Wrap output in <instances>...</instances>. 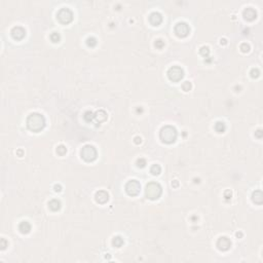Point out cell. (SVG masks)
Instances as JSON below:
<instances>
[{
	"mask_svg": "<svg viewBox=\"0 0 263 263\" xmlns=\"http://www.w3.org/2000/svg\"><path fill=\"white\" fill-rule=\"evenodd\" d=\"M27 127L32 132H39L45 127V118L41 113L33 112L27 118Z\"/></svg>",
	"mask_w": 263,
	"mask_h": 263,
	"instance_id": "6da1fadb",
	"label": "cell"
},
{
	"mask_svg": "<svg viewBox=\"0 0 263 263\" xmlns=\"http://www.w3.org/2000/svg\"><path fill=\"white\" fill-rule=\"evenodd\" d=\"M177 129L172 125H166V127H161L159 132V138L161 139V141L167 144L174 143L177 139Z\"/></svg>",
	"mask_w": 263,
	"mask_h": 263,
	"instance_id": "7a4b0ae2",
	"label": "cell"
},
{
	"mask_svg": "<svg viewBox=\"0 0 263 263\" xmlns=\"http://www.w3.org/2000/svg\"><path fill=\"white\" fill-rule=\"evenodd\" d=\"M162 192V188L160 186L159 183L157 182H150L146 185V189H145V194L146 197L149 198V200H157L158 197L161 195Z\"/></svg>",
	"mask_w": 263,
	"mask_h": 263,
	"instance_id": "3957f363",
	"label": "cell"
},
{
	"mask_svg": "<svg viewBox=\"0 0 263 263\" xmlns=\"http://www.w3.org/2000/svg\"><path fill=\"white\" fill-rule=\"evenodd\" d=\"M81 157L85 160V161H94L98 156V152L97 149L93 145H85L82 147L81 149Z\"/></svg>",
	"mask_w": 263,
	"mask_h": 263,
	"instance_id": "277c9868",
	"label": "cell"
},
{
	"mask_svg": "<svg viewBox=\"0 0 263 263\" xmlns=\"http://www.w3.org/2000/svg\"><path fill=\"white\" fill-rule=\"evenodd\" d=\"M184 76V70L179 66H173L168 70V77L171 81L178 82Z\"/></svg>",
	"mask_w": 263,
	"mask_h": 263,
	"instance_id": "5b68a950",
	"label": "cell"
},
{
	"mask_svg": "<svg viewBox=\"0 0 263 263\" xmlns=\"http://www.w3.org/2000/svg\"><path fill=\"white\" fill-rule=\"evenodd\" d=\"M57 18L62 24H69L73 20V12L68 7H63L58 12Z\"/></svg>",
	"mask_w": 263,
	"mask_h": 263,
	"instance_id": "8992f818",
	"label": "cell"
},
{
	"mask_svg": "<svg viewBox=\"0 0 263 263\" xmlns=\"http://www.w3.org/2000/svg\"><path fill=\"white\" fill-rule=\"evenodd\" d=\"M140 190H141V184L137 180H129L125 184V191L131 196H135V195L139 194Z\"/></svg>",
	"mask_w": 263,
	"mask_h": 263,
	"instance_id": "52a82bcc",
	"label": "cell"
},
{
	"mask_svg": "<svg viewBox=\"0 0 263 263\" xmlns=\"http://www.w3.org/2000/svg\"><path fill=\"white\" fill-rule=\"evenodd\" d=\"M190 32V27L185 22H179L175 26V33L179 37H186Z\"/></svg>",
	"mask_w": 263,
	"mask_h": 263,
	"instance_id": "ba28073f",
	"label": "cell"
},
{
	"mask_svg": "<svg viewBox=\"0 0 263 263\" xmlns=\"http://www.w3.org/2000/svg\"><path fill=\"white\" fill-rule=\"evenodd\" d=\"M216 245L217 248L220 251H227V250H229L230 247H231V241L227 236H221L218 238Z\"/></svg>",
	"mask_w": 263,
	"mask_h": 263,
	"instance_id": "9c48e42d",
	"label": "cell"
},
{
	"mask_svg": "<svg viewBox=\"0 0 263 263\" xmlns=\"http://www.w3.org/2000/svg\"><path fill=\"white\" fill-rule=\"evenodd\" d=\"M10 34H12V38L16 40H21L23 39L25 36H26V30L21 26H16L12 29L10 31Z\"/></svg>",
	"mask_w": 263,
	"mask_h": 263,
	"instance_id": "30bf717a",
	"label": "cell"
},
{
	"mask_svg": "<svg viewBox=\"0 0 263 263\" xmlns=\"http://www.w3.org/2000/svg\"><path fill=\"white\" fill-rule=\"evenodd\" d=\"M95 200L99 204H106L109 200V194L105 190H99L95 194Z\"/></svg>",
	"mask_w": 263,
	"mask_h": 263,
	"instance_id": "8fae6325",
	"label": "cell"
},
{
	"mask_svg": "<svg viewBox=\"0 0 263 263\" xmlns=\"http://www.w3.org/2000/svg\"><path fill=\"white\" fill-rule=\"evenodd\" d=\"M149 22L152 26H158L160 23L162 22V16L160 12H153L149 16Z\"/></svg>",
	"mask_w": 263,
	"mask_h": 263,
	"instance_id": "7c38bea8",
	"label": "cell"
},
{
	"mask_svg": "<svg viewBox=\"0 0 263 263\" xmlns=\"http://www.w3.org/2000/svg\"><path fill=\"white\" fill-rule=\"evenodd\" d=\"M243 14H244V18L247 20V21H253V20L256 19V16H257L256 10H254V8H252V7L246 8V10H244V12H243Z\"/></svg>",
	"mask_w": 263,
	"mask_h": 263,
	"instance_id": "4fadbf2b",
	"label": "cell"
},
{
	"mask_svg": "<svg viewBox=\"0 0 263 263\" xmlns=\"http://www.w3.org/2000/svg\"><path fill=\"white\" fill-rule=\"evenodd\" d=\"M19 230L21 231V233H23V234H27V233L30 232L31 224L29 223L28 221H22L21 223L19 224Z\"/></svg>",
	"mask_w": 263,
	"mask_h": 263,
	"instance_id": "5bb4252c",
	"label": "cell"
},
{
	"mask_svg": "<svg viewBox=\"0 0 263 263\" xmlns=\"http://www.w3.org/2000/svg\"><path fill=\"white\" fill-rule=\"evenodd\" d=\"M252 200H253L255 204H261L263 202V195H262V192H261L260 190H256L254 191L253 194H252Z\"/></svg>",
	"mask_w": 263,
	"mask_h": 263,
	"instance_id": "9a60e30c",
	"label": "cell"
},
{
	"mask_svg": "<svg viewBox=\"0 0 263 263\" xmlns=\"http://www.w3.org/2000/svg\"><path fill=\"white\" fill-rule=\"evenodd\" d=\"M61 202H60L59 200H52L50 202H48V207H49V209L52 210V211H54V212H57V211H59L60 209H61Z\"/></svg>",
	"mask_w": 263,
	"mask_h": 263,
	"instance_id": "2e32d148",
	"label": "cell"
},
{
	"mask_svg": "<svg viewBox=\"0 0 263 263\" xmlns=\"http://www.w3.org/2000/svg\"><path fill=\"white\" fill-rule=\"evenodd\" d=\"M95 117L97 118V120H98L99 122H103V121H105V120L107 119L108 115H107V113H106L104 110H100V111H98V112L96 113Z\"/></svg>",
	"mask_w": 263,
	"mask_h": 263,
	"instance_id": "e0dca14e",
	"label": "cell"
},
{
	"mask_svg": "<svg viewBox=\"0 0 263 263\" xmlns=\"http://www.w3.org/2000/svg\"><path fill=\"white\" fill-rule=\"evenodd\" d=\"M123 243H125V241H123V238L120 235H116V236L113 237L112 240V245L115 248H120L123 245Z\"/></svg>",
	"mask_w": 263,
	"mask_h": 263,
	"instance_id": "ac0fdd59",
	"label": "cell"
},
{
	"mask_svg": "<svg viewBox=\"0 0 263 263\" xmlns=\"http://www.w3.org/2000/svg\"><path fill=\"white\" fill-rule=\"evenodd\" d=\"M215 127V131H216L217 133H224L226 129V125L223 121H217L216 123H215V127Z\"/></svg>",
	"mask_w": 263,
	"mask_h": 263,
	"instance_id": "d6986e66",
	"label": "cell"
},
{
	"mask_svg": "<svg viewBox=\"0 0 263 263\" xmlns=\"http://www.w3.org/2000/svg\"><path fill=\"white\" fill-rule=\"evenodd\" d=\"M160 172H161V168H160L159 164H152L150 168V173L152 175H154V176H156V175H159Z\"/></svg>",
	"mask_w": 263,
	"mask_h": 263,
	"instance_id": "ffe728a7",
	"label": "cell"
},
{
	"mask_svg": "<svg viewBox=\"0 0 263 263\" xmlns=\"http://www.w3.org/2000/svg\"><path fill=\"white\" fill-rule=\"evenodd\" d=\"M57 153H58L60 156L65 155L66 153H67V148H66V146L63 145V144H61V145L58 146V147H57Z\"/></svg>",
	"mask_w": 263,
	"mask_h": 263,
	"instance_id": "44dd1931",
	"label": "cell"
},
{
	"mask_svg": "<svg viewBox=\"0 0 263 263\" xmlns=\"http://www.w3.org/2000/svg\"><path fill=\"white\" fill-rule=\"evenodd\" d=\"M200 54L202 55V57H204V58H207L208 56H209L210 54V48L209 46H202L200 49Z\"/></svg>",
	"mask_w": 263,
	"mask_h": 263,
	"instance_id": "7402d4cb",
	"label": "cell"
},
{
	"mask_svg": "<svg viewBox=\"0 0 263 263\" xmlns=\"http://www.w3.org/2000/svg\"><path fill=\"white\" fill-rule=\"evenodd\" d=\"M87 44L89 45V47H94L97 45V39L95 37H93V36H91V37H89L87 39Z\"/></svg>",
	"mask_w": 263,
	"mask_h": 263,
	"instance_id": "603a6c76",
	"label": "cell"
},
{
	"mask_svg": "<svg viewBox=\"0 0 263 263\" xmlns=\"http://www.w3.org/2000/svg\"><path fill=\"white\" fill-rule=\"evenodd\" d=\"M83 117H84V119L87 120V122H91L93 119H94L95 115L93 112H91V111H87V112L84 113V115H83Z\"/></svg>",
	"mask_w": 263,
	"mask_h": 263,
	"instance_id": "cb8c5ba5",
	"label": "cell"
},
{
	"mask_svg": "<svg viewBox=\"0 0 263 263\" xmlns=\"http://www.w3.org/2000/svg\"><path fill=\"white\" fill-rule=\"evenodd\" d=\"M60 34L58 32H52V34H50V40H52V42L57 43L60 41Z\"/></svg>",
	"mask_w": 263,
	"mask_h": 263,
	"instance_id": "d4e9b609",
	"label": "cell"
},
{
	"mask_svg": "<svg viewBox=\"0 0 263 263\" xmlns=\"http://www.w3.org/2000/svg\"><path fill=\"white\" fill-rule=\"evenodd\" d=\"M250 74H251V76L253 78H257L260 75V71H259L258 68H253L251 70V72H250Z\"/></svg>",
	"mask_w": 263,
	"mask_h": 263,
	"instance_id": "484cf974",
	"label": "cell"
},
{
	"mask_svg": "<svg viewBox=\"0 0 263 263\" xmlns=\"http://www.w3.org/2000/svg\"><path fill=\"white\" fill-rule=\"evenodd\" d=\"M191 87H192V85H191V82H189V81L183 82V84H182V89H183V91H185V92L190 91Z\"/></svg>",
	"mask_w": 263,
	"mask_h": 263,
	"instance_id": "4316f807",
	"label": "cell"
},
{
	"mask_svg": "<svg viewBox=\"0 0 263 263\" xmlns=\"http://www.w3.org/2000/svg\"><path fill=\"white\" fill-rule=\"evenodd\" d=\"M240 48H241V50H242L243 52H248L250 50V45L248 44V43L244 42V43H242V44H241Z\"/></svg>",
	"mask_w": 263,
	"mask_h": 263,
	"instance_id": "83f0119b",
	"label": "cell"
},
{
	"mask_svg": "<svg viewBox=\"0 0 263 263\" xmlns=\"http://www.w3.org/2000/svg\"><path fill=\"white\" fill-rule=\"evenodd\" d=\"M154 45L157 48H159V49H161L162 47L164 46V41L162 39H157V40H155V42H154Z\"/></svg>",
	"mask_w": 263,
	"mask_h": 263,
	"instance_id": "f1b7e54d",
	"label": "cell"
},
{
	"mask_svg": "<svg viewBox=\"0 0 263 263\" xmlns=\"http://www.w3.org/2000/svg\"><path fill=\"white\" fill-rule=\"evenodd\" d=\"M137 166H138L139 168H144L146 166V160L144 159V158H139V159L137 160Z\"/></svg>",
	"mask_w": 263,
	"mask_h": 263,
	"instance_id": "f546056e",
	"label": "cell"
},
{
	"mask_svg": "<svg viewBox=\"0 0 263 263\" xmlns=\"http://www.w3.org/2000/svg\"><path fill=\"white\" fill-rule=\"evenodd\" d=\"M7 246H8L7 241L5 240V238H1V241H0V247H1V250H4Z\"/></svg>",
	"mask_w": 263,
	"mask_h": 263,
	"instance_id": "4dcf8cb0",
	"label": "cell"
},
{
	"mask_svg": "<svg viewBox=\"0 0 263 263\" xmlns=\"http://www.w3.org/2000/svg\"><path fill=\"white\" fill-rule=\"evenodd\" d=\"M231 195H232V193H231V191L230 190H226L225 192H224V197H225L227 200L231 198Z\"/></svg>",
	"mask_w": 263,
	"mask_h": 263,
	"instance_id": "1f68e13d",
	"label": "cell"
},
{
	"mask_svg": "<svg viewBox=\"0 0 263 263\" xmlns=\"http://www.w3.org/2000/svg\"><path fill=\"white\" fill-rule=\"evenodd\" d=\"M141 142H142V138H141V137L137 136V137H135V138H134V143L137 144V145L141 144Z\"/></svg>",
	"mask_w": 263,
	"mask_h": 263,
	"instance_id": "d6a6232c",
	"label": "cell"
},
{
	"mask_svg": "<svg viewBox=\"0 0 263 263\" xmlns=\"http://www.w3.org/2000/svg\"><path fill=\"white\" fill-rule=\"evenodd\" d=\"M255 136H256L257 138L261 139L262 138V131H261V129H258L257 132H255Z\"/></svg>",
	"mask_w": 263,
	"mask_h": 263,
	"instance_id": "836d02e7",
	"label": "cell"
},
{
	"mask_svg": "<svg viewBox=\"0 0 263 263\" xmlns=\"http://www.w3.org/2000/svg\"><path fill=\"white\" fill-rule=\"evenodd\" d=\"M55 188V191H57V192H60V191L62 190V186L59 185V184H56V185L54 186Z\"/></svg>",
	"mask_w": 263,
	"mask_h": 263,
	"instance_id": "e575fe53",
	"label": "cell"
},
{
	"mask_svg": "<svg viewBox=\"0 0 263 263\" xmlns=\"http://www.w3.org/2000/svg\"><path fill=\"white\" fill-rule=\"evenodd\" d=\"M220 42H221V44H226V43H227V40H226L225 38H223V39L220 40Z\"/></svg>",
	"mask_w": 263,
	"mask_h": 263,
	"instance_id": "d590c367",
	"label": "cell"
},
{
	"mask_svg": "<svg viewBox=\"0 0 263 263\" xmlns=\"http://www.w3.org/2000/svg\"><path fill=\"white\" fill-rule=\"evenodd\" d=\"M172 185L174 186V187H177V186H178V185H179V183H178V181H177V180H175V181H174V182H173V183H172Z\"/></svg>",
	"mask_w": 263,
	"mask_h": 263,
	"instance_id": "8d00e7d4",
	"label": "cell"
},
{
	"mask_svg": "<svg viewBox=\"0 0 263 263\" xmlns=\"http://www.w3.org/2000/svg\"><path fill=\"white\" fill-rule=\"evenodd\" d=\"M16 153H18V154H19L20 156H22V155H23V151H22V150H19Z\"/></svg>",
	"mask_w": 263,
	"mask_h": 263,
	"instance_id": "74e56055",
	"label": "cell"
},
{
	"mask_svg": "<svg viewBox=\"0 0 263 263\" xmlns=\"http://www.w3.org/2000/svg\"><path fill=\"white\" fill-rule=\"evenodd\" d=\"M242 235H243V234H242L241 232H236V236H242Z\"/></svg>",
	"mask_w": 263,
	"mask_h": 263,
	"instance_id": "f35d334b",
	"label": "cell"
}]
</instances>
